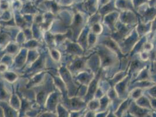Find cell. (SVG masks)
<instances>
[{
    "label": "cell",
    "instance_id": "cell-1",
    "mask_svg": "<svg viewBox=\"0 0 156 117\" xmlns=\"http://www.w3.org/2000/svg\"><path fill=\"white\" fill-rule=\"evenodd\" d=\"M115 7L121 11H132L134 9L132 0H115Z\"/></svg>",
    "mask_w": 156,
    "mask_h": 117
},
{
    "label": "cell",
    "instance_id": "cell-2",
    "mask_svg": "<svg viewBox=\"0 0 156 117\" xmlns=\"http://www.w3.org/2000/svg\"><path fill=\"white\" fill-rule=\"evenodd\" d=\"M112 0H98V7H103L105 5L107 4L108 3L110 2Z\"/></svg>",
    "mask_w": 156,
    "mask_h": 117
},
{
    "label": "cell",
    "instance_id": "cell-3",
    "mask_svg": "<svg viewBox=\"0 0 156 117\" xmlns=\"http://www.w3.org/2000/svg\"><path fill=\"white\" fill-rule=\"evenodd\" d=\"M55 1H56L57 3H58V2H59V1H60V0H55Z\"/></svg>",
    "mask_w": 156,
    "mask_h": 117
},
{
    "label": "cell",
    "instance_id": "cell-4",
    "mask_svg": "<svg viewBox=\"0 0 156 117\" xmlns=\"http://www.w3.org/2000/svg\"><path fill=\"white\" fill-rule=\"evenodd\" d=\"M152 1V0H148V1H149V2H150V1Z\"/></svg>",
    "mask_w": 156,
    "mask_h": 117
}]
</instances>
